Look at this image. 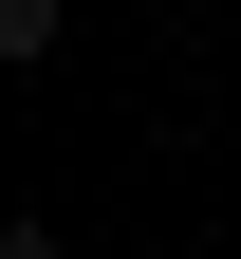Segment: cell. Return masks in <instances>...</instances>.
<instances>
[{
    "instance_id": "obj_1",
    "label": "cell",
    "mask_w": 241,
    "mask_h": 259,
    "mask_svg": "<svg viewBox=\"0 0 241 259\" xmlns=\"http://www.w3.org/2000/svg\"><path fill=\"white\" fill-rule=\"evenodd\" d=\"M56 19H75V0H0V74H38V56H56Z\"/></svg>"
},
{
    "instance_id": "obj_2",
    "label": "cell",
    "mask_w": 241,
    "mask_h": 259,
    "mask_svg": "<svg viewBox=\"0 0 241 259\" xmlns=\"http://www.w3.org/2000/svg\"><path fill=\"white\" fill-rule=\"evenodd\" d=\"M0 259H75V241H38V222H0Z\"/></svg>"
}]
</instances>
